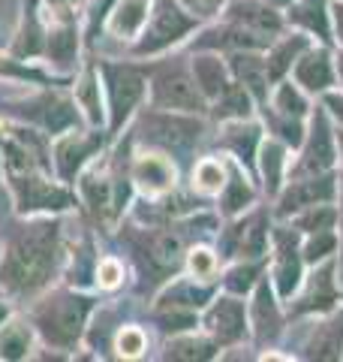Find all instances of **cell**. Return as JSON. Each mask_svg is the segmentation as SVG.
I'll return each mask as SVG.
<instances>
[{
    "mask_svg": "<svg viewBox=\"0 0 343 362\" xmlns=\"http://www.w3.org/2000/svg\"><path fill=\"white\" fill-rule=\"evenodd\" d=\"M250 281H253V269H235L232 275H229V290L241 293L250 287Z\"/></svg>",
    "mask_w": 343,
    "mask_h": 362,
    "instance_id": "8d00e7d4",
    "label": "cell"
},
{
    "mask_svg": "<svg viewBox=\"0 0 343 362\" xmlns=\"http://www.w3.org/2000/svg\"><path fill=\"white\" fill-rule=\"evenodd\" d=\"M299 49H301V42H286V45H280V49L271 54L268 73H271V76H280L286 66H289V61L295 58V52H299Z\"/></svg>",
    "mask_w": 343,
    "mask_h": 362,
    "instance_id": "1f68e13d",
    "label": "cell"
},
{
    "mask_svg": "<svg viewBox=\"0 0 343 362\" xmlns=\"http://www.w3.org/2000/svg\"><path fill=\"white\" fill-rule=\"evenodd\" d=\"M187 4L196 9V13H202V16H211L217 6H220V0H187Z\"/></svg>",
    "mask_w": 343,
    "mask_h": 362,
    "instance_id": "ab89813d",
    "label": "cell"
},
{
    "mask_svg": "<svg viewBox=\"0 0 343 362\" xmlns=\"http://www.w3.org/2000/svg\"><path fill=\"white\" fill-rule=\"evenodd\" d=\"M226 139H229V145H232V148L241 157H250V154H253L256 139H259V130L256 127H232Z\"/></svg>",
    "mask_w": 343,
    "mask_h": 362,
    "instance_id": "4316f807",
    "label": "cell"
},
{
    "mask_svg": "<svg viewBox=\"0 0 343 362\" xmlns=\"http://www.w3.org/2000/svg\"><path fill=\"white\" fill-rule=\"evenodd\" d=\"M154 94H157V103L160 106H169V109H199L202 106V97L196 85L181 73V70H163L157 76V85H154Z\"/></svg>",
    "mask_w": 343,
    "mask_h": 362,
    "instance_id": "5b68a950",
    "label": "cell"
},
{
    "mask_svg": "<svg viewBox=\"0 0 343 362\" xmlns=\"http://www.w3.org/2000/svg\"><path fill=\"white\" fill-rule=\"evenodd\" d=\"M88 308H90V302L82 296H54L37 311V323L49 341L66 347V344L76 341L78 332H82Z\"/></svg>",
    "mask_w": 343,
    "mask_h": 362,
    "instance_id": "7a4b0ae2",
    "label": "cell"
},
{
    "mask_svg": "<svg viewBox=\"0 0 343 362\" xmlns=\"http://www.w3.org/2000/svg\"><path fill=\"white\" fill-rule=\"evenodd\" d=\"M54 226H30V230L21 235V239L9 247V257L4 269H0V278L6 281L13 290H37L49 281L52 269H54Z\"/></svg>",
    "mask_w": 343,
    "mask_h": 362,
    "instance_id": "6da1fadb",
    "label": "cell"
},
{
    "mask_svg": "<svg viewBox=\"0 0 343 362\" xmlns=\"http://www.w3.org/2000/svg\"><path fill=\"white\" fill-rule=\"evenodd\" d=\"M235 18L238 21H247V25H259V28H277V18H274L268 9H259L256 4H241L235 6Z\"/></svg>",
    "mask_w": 343,
    "mask_h": 362,
    "instance_id": "cb8c5ba5",
    "label": "cell"
},
{
    "mask_svg": "<svg viewBox=\"0 0 343 362\" xmlns=\"http://www.w3.org/2000/svg\"><path fill=\"white\" fill-rule=\"evenodd\" d=\"M235 70L238 76L244 78V85H250L256 90V94H262L265 90V66H262L259 58H250V54H238L235 58Z\"/></svg>",
    "mask_w": 343,
    "mask_h": 362,
    "instance_id": "44dd1931",
    "label": "cell"
},
{
    "mask_svg": "<svg viewBox=\"0 0 343 362\" xmlns=\"http://www.w3.org/2000/svg\"><path fill=\"white\" fill-rule=\"evenodd\" d=\"M100 139L94 136V139H78V136H70L66 142H61V148H57V169H61L64 178H73L76 169L82 166V160L90 154V148H94Z\"/></svg>",
    "mask_w": 343,
    "mask_h": 362,
    "instance_id": "30bf717a",
    "label": "cell"
},
{
    "mask_svg": "<svg viewBox=\"0 0 343 362\" xmlns=\"http://www.w3.org/2000/svg\"><path fill=\"white\" fill-rule=\"evenodd\" d=\"M253 311H256V332H259V338H268V335L277 332V308H274V302H271L268 287H259Z\"/></svg>",
    "mask_w": 343,
    "mask_h": 362,
    "instance_id": "d6986e66",
    "label": "cell"
},
{
    "mask_svg": "<svg viewBox=\"0 0 343 362\" xmlns=\"http://www.w3.org/2000/svg\"><path fill=\"white\" fill-rule=\"evenodd\" d=\"M54 4H64V0H54Z\"/></svg>",
    "mask_w": 343,
    "mask_h": 362,
    "instance_id": "bcb514c9",
    "label": "cell"
},
{
    "mask_svg": "<svg viewBox=\"0 0 343 362\" xmlns=\"http://www.w3.org/2000/svg\"><path fill=\"white\" fill-rule=\"evenodd\" d=\"M340 76H343V58H340Z\"/></svg>",
    "mask_w": 343,
    "mask_h": 362,
    "instance_id": "f6af8a7d",
    "label": "cell"
},
{
    "mask_svg": "<svg viewBox=\"0 0 343 362\" xmlns=\"http://www.w3.org/2000/svg\"><path fill=\"white\" fill-rule=\"evenodd\" d=\"M133 178L139 181V187L148 190V194H160V190H166L172 185V178H175V169L169 166V160H163V157H142L139 163H136L133 169Z\"/></svg>",
    "mask_w": 343,
    "mask_h": 362,
    "instance_id": "9c48e42d",
    "label": "cell"
},
{
    "mask_svg": "<svg viewBox=\"0 0 343 362\" xmlns=\"http://www.w3.org/2000/svg\"><path fill=\"white\" fill-rule=\"evenodd\" d=\"M118 347H121L124 356H139L145 350V335L139 329H124L118 338Z\"/></svg>",
    "mask_w": 343,
    "mask_h": 362,
    "instance_id": "d6a6232c",
    "label": "cell"
},
{
    "mask_svg": "<svg viewBox=\"0 0 343 362\" xmlns=\"http://www.w3.org/2000/svg\"><path fill=\"white\" fill-rule=\"evenodd\" d=\"M208 326H211L214 335L220 338L223 344L238 341V338L244 335V308H241V302L220 299L214 305L211 317H208Z\"/></svg>",
    "mask_w": 343,
    "mask_h": 362,
    "instance_id": "8992f818",
    "label": "cell"
},
{
    "mask_svg": "<svg viewBox=\"0 0 343 362\" xmlns=\"http://www.w3.org/2000/svg\"><path fill=\"white\" fill-rule=\"evenodd\" d=\"M30 115L40 118L49 130H64V127H70V124L76 121L73 106L66 103V100H61V97H45V100H40L37 109H33Z\"/></svg>",
    "mask_w": 343,
    "mask_h": 362,
    "instance_id": "8fae6325",
    "label": "cell"
},
{
    "mask_svg": "<svg viewBox=\"0 0 343 362\" xmlns=\"http://www.w3.org/2000/svg\"><path fill=\"white\" fill-rule=\"evenodd\" d=\"M299 82L311 90H319L331 82V70H328L325 54H313V58H304L299 64Z\"/></svg>",
    "mask_w": 343,
    "mask_h": 362,
    "instance_id": "9a60e30c",
    "label": "cell"
},
{
    "mask_svg": "<svg viewBox=\"0 0 343 362\" xmlns=\"http://www.w3.org/2000/svg\"><path fill=\"white\" fill-rule=\"evenodd\" d=\"M106 82L112 94V124L121 127V121L130 115L136 100L142 97V76L133 66H106Z\"/></svg>",
    "mask_w": 343,
    "mask_h": 362,
    "instance_id": "277c9868",
    "label": "cell"
},
{
    "mask_svg": "<svg viewBox=\"0 0 343 362\" xmlns=\"http://www.w3.org/2000/svg\"><path fill=\"white\" fill-rule=\"evenodd\" d=\"M4 317H6V308H4V305H0V320H4Z\"/></svg>",
    "mask_w": 343,
    "mask_h": 362,
    "instance_id": "ee69618b",
    "label": "cell"
},
{
    "mask_svg": "<svg viewBox=\"0 0 343 362\" xmlns=\"http://www.w3.org/2000/svg\"><path fill=\"white\" fill-rule=\"evenodd\" d=\"M277 245H280V266H277V284H280V293L289 296L292 287L299 284V257H295V245L286 233H277Z\"/></svg>",
    "mask_w": 343,
    "mask_h": 362,
    "instance_id": "7c38bea8",
    "label": "cell"
},
{
    "mask_svg": "<svg viewBox=\"0 0 343 362\" xmlns=\"http://www.w3.org/2000/svg\"><path fill=\"white\" fill-rule=\"evenodd\" d=\"M328 106L335 109V115L343 121V97H331V100H328Z\"/></svg>",
    "mask_w": 343,
    "mask_h": 362,
    "instance_id": "b9f144b4",
    "label": "cell"
},
{
    "mask_svg": "<svg viewBox=\"0 0 343 362\" xmlns=\"http://www.w3.org/2000/svg\"><path fill=\"white\" fill-rule=\"evenodd\" d=\"M85 103H88V112H90V118H100V112H97V97H94V82H85Z\"/></svg>",
    "mask_w": 343,
    "mask_h": 362,
    "instance_id": "60d3db41",
    "label": "cell"
},
{
    "mask_svg": "<svg viewBox=\"0 0 343 362\" xmlns=\"http://www.w3.org/2000/svg\"><path fill=\"white\" fill-rule=\"evenodd\" d=\"M49 54L57 64H70L76 58V30L73 28H57L49 33Z\"/></svg>",
    "mask_w": 343,
    "mask_h": 362,
    "instance_id": "ffe728a7",
    "label": "cell"
},
{
    "mask_svg": "<svg viewBox=\"0 0 343 362\" xmlns=\"http://www.w3.org/2000/svg\"><path fill=\"white\" fill-rule=\"evenodd\" d=\"M328 197H331V181H328V178L311 181V185H299V187H292L289 194L283 197V211H289V209H299V206H304V202L328 199Z\"/></svg>",
    "mask_w": 343,
    "mask_h": 362,
    "instance_id": "5bb4252c",
    "label": "cell"
},
{
    "mask_svg": "<svg viewBox=\"0 0 343 362\" xmlns=\"http://www.w3.org/2000/svg\"><path fill=\"white\" fill-rule=\"evenodd\" d=\"M85 194H88V199H90V206L94 209H106L109 199H112V181L90 175V178H85Z\"/></svg>",
    "mask_w": 343,
    "mask_h": 362,
    "instance_id": "484cf974",
    "label": "cell"
},
{
    "mask_svg": "<svg viewBox=\"0 0 343 362\" xmlns=\"http://www.w3.org/2000/svg\"><path fill=\"white\" fill-rule=\"evenodd\" d=\"M145 130L151 139L166 142V145H187L199 136V124L184 121V118H151L145 124Z\"/></svg>",
    "mask_w": 343,
    "mask_h": 362,
    "instance_id": "52a82bcc",
    "label": "cell"
},
{
    "mask_svg": "<svg viewBox=\"0 0 343 362\" xmlns=\"http://www.w3.org/2000/svg\"><path fill=\"white\" fill-rule=\"evenodd\" d=\"M190 28H193V18H187L175 4H172V0H160L157 13H154V21H151V28H148V33H145L139 52L145 54V52L166 49V45H172L175 40L184 37Z\"/></svg>",
    "mask_w": 343,
    "mask_h": 362,
    "instance_id": "3957f363",
    "label": "cell"
},
{
    "mask_svg": "<svg viewBox=\"0 0 343 362\" xmlns=\"http://www.w3.org/2000/svg\"><path fill=\"white\" fill-rule=\"evenodd\" d=\"M190 269H193V275L196 278H211L214 275V269H217V259L211 251H205V247H199V251H193L190 254Z\"/></svg>",
    "mask_w": 343,
    "mask_h": 362,
    "instance_id": "f546056e",
    "label": "cell"
},
{
    "mask_svg": "<svg viewBox=\"0 0 343 362\" xmlns=\"http://www.w3.org/2000/svg\"><path fill=\"white\" fill-rule=\"evenodd\" d=\"M118 278H121V266L112 263V259H106V263L100 266V284L102 287H114L118 284Z\"/></svg>",
    "mask_w": 343,
    "mask_h": 362,
    "instance_id": "74e56055",
    "label": "cell"
},
{
    "mask_svg": "<svg viewBox=\"0 0 343 362\" xmlns=\"http://www.w3.org/2000/svg\"><path fill=\"white\" fill-rule=\"evenodd\" d=\"M340 145H343V136H340Z\"/></svg>",
    "mask_w": 343,
    "mask_h": 362,
    "instance_id": "7dc6e473",
    "label": "cell"
},
{
    "mask_svg": "<svg viewBox=\"0 0 343 362\" xmlns=\"http://www.w3.org/2000/svg\"><path fill=\"white\" fill-rule=\"evenodd\" d=\"M220 185H223L220 163H214V160L199 163V169H196V187L205 190V194H214V190H220Z\"/></svg>",
    "mask_w": 343,
    "mask_h": 362,
    "instance_id": "603a6c76",
    "label": "cell"
},
{
    "mask_svg": "<svg viewBox=\"0 0 343 362\" xmlns=\"http://www.w3.org/2000/svg\"><path fill=\"white\" fill-rule=\"evenodd\" d=\"M18 197H21V209H64L70 202V197L64 190H57L37 178L18 181Z\"/></svg>",
    "mask_w": 343,
    "mask_h": 362,
    "instance_id": "ba28073f",
    "label": "cell"
},
{
    "mask_svg": "<svg viewBox=\"0 0 343 362\" xmlns=\"http://www.w3.org/2000/svg\"><path fill=\"white\" fill-rule=\"evenodd\" d=\"M295 18L304 21L307 28L325 33V16H323V4H319V0H307V4L299 9V13H295Z\"/></svg>",
    "mask_w": 343,
    "mask_h": 362,
    "instance_id": "83f0119b",
    "label": "cell"
},
{
    "mask_svg": "<svg viewBox=\"0 0 343 362\" xmlns=\"http://www.w3.org/2000/svg\"><path fill=\"white\" fill-rule=\"evenodd\" d=\"M280 166H283V151L274 142H268L265 151H262V173H265L271 190L277 187V181H280Z\"/></svg>",
    "mask_w": 343,
    "mask_h": 362,
    "instance_id": "d4e9b609",
    "label": "cell"
},
{
    "mask_svg": "<svg viewBox=\"0 0 343 362\" xmlns=\"http://www.w3.org/2000/svg\"><path fill=\"white\" fill-rule=\"evenodd\" d=\"M331 299H335V293H331V269H325L319 272L311 290H307L301 308H325V305H331Z\"/></svg>",
    "mask_w": 343,
    "mask_h": 362,
    "instance_id": "7402d4cb",
    "label": "cell"
},
{
    "mask_svg": "<svg viewBox=\"0 0 343 362\" xmlns=\"http://www.w3.org/2000/svg\"><path fill=\"white\" fill-rule=\"evenodd\" d=\"M208 354H211L208 344H202V341H175L169 347V356H175V359H202Z\"/></svg>",
    "mask_w": 343,
    "mask_h": 362,
    "instance_id": "4dcf8cb0",
    "label": "cell"
},
{
    "mask_svg": "<svg viewBox=\"0 0 343 362\" xmlns=\"http://www.w3.org/2000/svg\"><path fill=\"white\" fill-rule=\"evenodd\" d=\"M307 166H328L331 163V139H328V127H325V118L316 115L313 118V136H311V148H307Z\"/></svg>",
    "mask_w": 343,
    "mask_h": 362,
    "instance_id": "2e32d148",
    "label": "cell"
},
{
    "mask_svg": "<svg viewBox=\"0 0 343 362\" xmlns=\"http://www.w3.org/2000/svg\"><path fill=\"white\" fill-rule=\"evenodd\" d=\"M220 115H244L247 112V97L238 88H223V103H220Z\"/></svg>",
    "mask_w": 343,
    "mask_h": 362,
    "instance_id": "f1b7e54d",
    "label": "cell"
},
{
    "mask_svg": "<svg viewBox=\"0 0 343 362\" xmlns=\"http://www.w3.org/2000/svg\"><path fill=\"white\" fill-rule=\"evenodd\" d=\"M193 73H196V82L202 85V90L205 94H223V88H226V82H223V66H220V61H214V58H199L196 64H193Z\"/></svg>",
    "mask_w": 343,
    "mask_h": 362,
    "instance_id": "e0dca14e",
    "label": "cell"
},
{
    "mask_svg": "<svg viewBox=\"0 0 343 362\" xmlns=\"http://www.w3.org/2000/svg\"><path fill=\"white\" fill-rule=\"evenodd\" d=\"M145 16H148V0H124L112 18V30L121 33V37H130V33L142 28Z\"/></svg>",
    "mask_w": 343,
    "mask_h": 362,
    "instance_id": "4fadbf2b",
    "label": "cell"
},
{
    "mask_svg": "<svg viewBox=\"0 0 343 362\" xmlns=\"http://www.w3.org/2000/svg\"><path fill=\"white\" fill-rule=\"evenodd\" d=\"M331 247H335V235H331V233H319L316 239H311V245H307V259L325 257Z\"/></svg>",
    "mask_w": 343,
    "mask_h": 362,
    "instance_id": "e575fe53",
    "label": "cell"
},
{
    "mask_svg": "<svg viewBox=\"0 0 343 362\" xmlns=\"http://www.w3.org/2000/svg\"><path fill=\"white\" fill-rule=\"evenodd\" d=\"M331 221H335V214H331V211H319V214H311V218H304L301 226H307V230H325Z\"/></svg>",
    "mask_w": 343,
    "mask_h": 362,
    "instance_id": "f35d334b",
    "label": "cell"
},
{
    "mask_svg": "<svg viewBox=\"0 0 343 362\" xmlns=\"http://www.w3.org/2000/svg\"><path fill=\"white\" fill-rule=\"evenodd\" d=\"M277 106H280L283 112H289V115H301V112H304V100L295 94L292 85H283L280 94H277Z\"/></svg>",
    "mask_w": 343,
    "mask_h": 362,
    "instance_id": "836d02e7",
    "label": "cell"
},
{
    "mask_svg": "<svg viewBox=\"0 0 343 362\" xmlns=\"http://www.w3.org/2000/svg\"><path fill=\"white\" fill-rule=\"evenodd\" d=\"M337 30H340V40H343V6H337Z\"/></svg>",
    "mask_w": 343,
    "mask_h": 362,
    "instance_id": "7bdbcfd3",
    "label": "cell"
},
{
    "mask_svg": "<svg viewBox=\"0 0 343 362\" xmlns=\"http://www.w3.org/2000/svg\"><path fill=\"white\" fill-rule=\"evenodd\" d=\"M30 347V332L21 323H9L4 332H0V356L6 359H18L25 356Z\"/></svg>",
    "mask_w": 343,
    "mask_h": 362,
    "instance_id": "ac0fdd59",
    "label": "cell"
},
{
    "mask_svg": "<svg viewBox=\"0 0 343 362\" xmlns=\"http://www.w3.org/2000/svg\"><path fill=\"white\" fill-rule=\"evenodd\" d=\"M244 202H250V190L244 187V181L235 178V185H232V190H229V197H226V209L235 211V209H241Z\"/></svg>",
    "mask_w": 343,
    "mask_h": 362,
    "instance_id": "d590c367",
    "label": "cell"
}]
</instances>
